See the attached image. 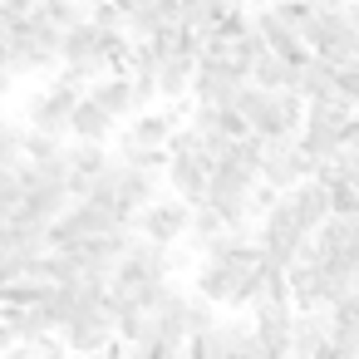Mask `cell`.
Here are the masks:
<instances>
[{
  "label": "cell",
  "instance_id": "obj_6",
  "mask_svg": "<svg viewBox=\"0 0 359 359\" xmlns=\"http://www.w3.org/2000/svg\"><path fill=\"white\" fill-rule=\"evenodd\" d=\"M114 128H118V118H109L89 94H79V99H74L69 123H65V133H69V138H89V143H109V138H114Z\"/></svg>",
  "mask_w": 359,
  "mask_h": 359
},
{
  "label": "cell",
  "instance_id": "obj_16",
  "mask_svg": "<svg viewBox=\"0 0 359 359\" xmlns=\"http://www.w3.org/2000/svg\"><path fill=\"white\" fill-rule=\"evenodd\" d=\"M187 266H192V251H177V241L163 246V276H182Z\"/></svg>",
  "mask_w": 359,
  "mask_h": 359
},
{
  "label": "cell",
  "instance_id": "obj_13",
  "mask_svg": "<svg viewBox=\"0 0 359 359\" xmlns=\"http://www.w3.org/2000/svg\"><path fill=\"white\" fill-rule=\"evenodd\" d=\"M330 217H359V182H330Z\"/></svg>",
  "mask_w": 359,
  "mask_h": 359
},
{
  "label": "cell",
  "instance_id": "obj_3",
  "mask_svg": "<svg viewBox=\"0 0 359 359\" xmlns=\"http://www.w3.org/2000/svg\"><path fill=\"white\" fill-rule=\"evenodd\" d=\"M74 99H79V89H65V84L50 79V89H40V94L25 99V128H40V133H60V138H69L65 123H69Z\"/></svg>",
  "mask_w": 359,
  "mask_h": 359
},
{
  "label": "cell",
  "instance_id": "obj_11",
  "mask_svg": "<svg viewBox=\"0 0 359 359\" xmlns=\"http://www.w3.org/2000/svg\"><path fill=\"white\" fill-rule=\"evenodd\" d=\"M246 79H251L256 89H290V84H295V65L280 60V55H271V50H261V55L251 60Z\"/></svg>",
  "mask_w": 359,
  "mask_h": 359
},
{
  "label": "cell",
  "instance_id": "obj_7",
  "mask_svg": "<svg viewBox=\"0 0 359 359\" xmlns=\"http://www.w3.org/2000/svg\"><path fill=\"white\" fill-rule=\"evenodd\" d=\"M256 266H261V261H256ZM236 280H241V271H236L231 261H207V256H202V266H197V276H192V290H197L202 300H212V305L226 310Z\"/></svg>",
  "mask_w": 359,
  "mask_h": 359
},
{
  "label": "cell",
  "instance_id": "obj_2",
  "mask_svg": "<svg viewBox=\"0 0 359 359\" xmlns=\"http://www.w3.org/2000/svg\"><path fill=\"white\" fill-rule=\"evenodd\" d=\"M133 231L148 236V241H158V246L182 241V231H187V202H177V197H153L148 207L133 212Z\"/></svg>",
  "mask_w": 359,
  "mask_h": 359
},
{
  "label": "cell",
  "instance_id": "obj_15",
  "mask_svg": "<svg viewBox=\"0 0 359 359\" xmlns=\"http://www.w3.org/2000/svg\"><path fill=\"white\" fill-rule=\"evenodd\" d=\"M334 94L339 99H359V60L334 65Z\"/></svg>",
  "mask_w": 359,
  "mask_h": 359
},
{
  "label": "cell",
  "instance_id": "obj_19",
  "mask_svg": "<svg viewBox=\"0 0 359 359\" xmlns=\"http://www.w3.org/2000/svg\"><path fill=\"white\" fill-rule=\"evenodd\" d=\"M11 339H15V330H11V320H0V349H6Z\"/></svg>",
  "mask_w": 359,
  "mask_h": 359
},
{
  "label": "cell",
  "instance_id": "obj_1",
  "mask_svg": "<svg viewBox=\"0 0 359 359\" xmlns=\"http://www.w3.org/2000/svg\"><path fill=\"white\" fill-rule=\"evenodd\" d=\"M246 74L231 65V60H192V79H187V99L192 104H212V109H226L236 84Z\"/></svg>",
  "mask_w": 359,
  "mask_h": 359
},
{
  "label": "cell",
  "instance_id": "obj_10",
  "mask_svg": "<svg viewBox=\"0 0 359 359\" xmlns=\"http://www.w3.org/2000/svg\"><path fill=\"white\" fill-rule=\"evenodd\" d=\"M158 197V172H148V168H128L123 163V177H118V197H114V207L118 212H138V207H148Z\"/></svg>",
  "mask_w": 359,
  "mask_h": 359
},
{
  "label": "cell",
  "instance_id": "obj_14",
  "mask_svg": "<svg viewBox=\"0 0 359 359\" xmlns=\"http://www.w3.org/2000/svg\"><path fill=\"white\" fill-rule=\"evenodd\" d=\"M20 177H15V168H0V217H11L15 207H20Z\"/></svg>",
  "mask_w": 359,
  "mask_h": 359
},
{
  "label": "cell",
  "instance_id": "obj_12",
  "mask_svg": "<svg viewBox=\"0 0 359 359\" xmlns=\"http://www.w3.org/2000/svg\"><path fill=\"white\" fill-rule=\"evenodd\" d=\"M153 79H158V99H187L192 60H187V55H163L158 69H153Z\"/></svg>",
  "mask_w": 359,
  "mask_h": 359
},
{
  "label": "cell",
  "instance_id": "obj_9",
  "mask_svg": "<svg viewBox=\"0 0 359 359\" xmlns=\"http://www.w3.org/2000/svg\"><path fill=\"white\" fill-rule=\"evenodd\" d=\"M320 349H325V310H290V344H285V354L315 359Z\"/></svg>",
  "mask_w": 359,
  "mask_h": 359
},
{
  "label": "cell",
  "instance_id": "obj_5",
  "mask_svg": "<svg viewBox=\"0 0 359 359\" xmlns=\"http://www.w3.org/2000/svg\"><path fill=\"white\" fill-rule=\"evenodd\" d=\"M280 197L290 202V212H295V222H300L305 231H315V226L330 217V192H325L315 177H300V182H290Z\"/></svg>",
  "mask_w": 359,
  "mask_h": 359
},
{
  "label": "cell",
  "instance_id": "obj_8",
  "mask_svg": "<svg viewBox=\"0 0 359 359\" xmlns=\"http://www.w3.org/2000/svg\"><path fill=\"white\" fill-rule=\"evenodd\" d=\"M84 94L109 114V118H128L133 114V99H128V74L123 69H109V74H99V79H89L84 84Z\"/></svg>",
  "mask_w": 359,
  "mask_h": 359
},
{
  "label": "cell",
  "instance_id": "obj_4",
  "mask_svg": "<svg viewBox=\"0 0 359 359\" xmlns=\"http://www.w3.org/2000/svg\"><path fill=\"white\" fill-rule=\"evenodd\" d=\"M207 168H212V163H207L202 153H177V158H168L163 172H168L172 197L187 202V207H197V202L207 197Z\"/></svg>",
  "mask_w": 359,
  "mask_h": 359
},
{
  "label": "cell",
  "instance_id": "obj_18",
  "mask_svg": "<svg viewBox=\"0 0 359 359\" xmlns=\"http://www.w3.org/2000/svg\"><path fill=\"white\" fill-rule=\"evenodd\" d=\"M11 89H15V79H11V74H0V109H6V99H11Z\"/></svg>",
  "mask_w": 359,
  "mask_h": 359
},
{
  "label": "cell",
  "instance_id": "obj_17",
  "mask_svg": "<svg viewBox=\"0 0 359 359\" xmlns=\"http://www.w3.org/2000/svg\"><path fill=\"white\" fill-rule=\"evenodd\" d=\"M0 359H35V344L30 339H11L6 349H0Z\"/></svg>",
  "mask_w": 359,
  "mask_h": 359
}]
</instances>
